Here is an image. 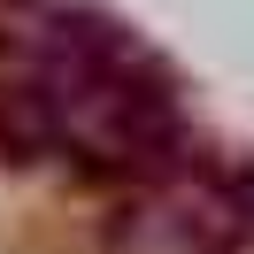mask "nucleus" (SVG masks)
Here are the masks:
<instances>
[{
	"mask_svg": "<svg viewBox=\"0 0 254 254\" xmlns=\"http://www.w3.org/2000/svg\"><path fill=\"white\" fill-rule=\"evenodd\" d=\"M108 254H231V239L192 200H139L108 231Z\"/></svg>",
	"mask_w": 254,
	"mask_h": 254,
	"instance_id": "obj_2",
	"label": "nucleus"
},
{
	"mask_svg": "<svg viewBox=\"0 0 254 254\" xmlns=\"http://www.w3.org/2000/svg\"><path fill=\"white\" fill-rule=\"evenodd\" d=\"M8 108H16L31 146L77 154L85 170H154L185 139L177 93L154 69V54L100 16H47L39 23L23 39Z\"/></svg>",
	"mask_w": 254,
	"mask_h": 254,
	"instance_id": "obj_1",
	"label": "nucleus"
}]
</instances>
